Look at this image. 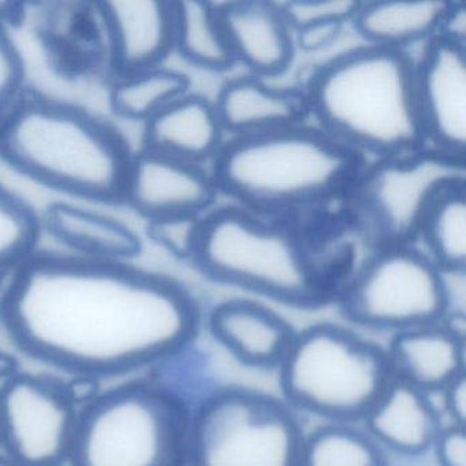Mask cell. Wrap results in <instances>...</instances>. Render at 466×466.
I'll list each match as a JSON object with an SVG mask.
<instances>
[{
	"mask_svg": "<svg viewBox=\"0 0 466 466\" xmlns=\"http://www.w3.org/2000/svg\"><path fill=\"white\" fill-rule=\"evenodd\" d=\"M2 294L4 327L21 350L96 379L177 359L195 342L203 319L181 283L78 256L35 253Z\"/></svg>",
	"mask_w": 466,
	"mask_h": 466,
	"instance_id": "6da1fadb",
	"label": "cell"
},
{
	"mask_svg": "<svg viewBox=\"0 0 466 466\" xmlns=\"http://www.w3.org/2000/svg\"><path fill=\"white\" fill-rule=\"evenodd\" d=\"M323 132L349 148L386 157L424 148L416 65L402 50L368 46L332 59L307 95Z\"/></svg>",
	"mask_w": 466,
	"mask_h": 466,
	"instance_id": "7a4b0ae2",
	"label": "cell"
},
{
	"mask_svg": "<svg viewBox=\"0 0 466 466\" xmlns=\"http://www.w3.org/2000/svg\"><path fill=\"white\" fill-rule=\"evenodd\" d=\"M133 154L107 122L76 106L25 94L0 122V157L48 187L122 200Z\"/></svg>",
	"mask_w": 466,
	"mask_h": 466,
	"instance_id": "3957f363",
	"label": "cell"
},
{
	"mask_svg": "<svg viewBox=\"0 0 466 466\" xmlns=\"http://www.w3.org/2000/svg\"><path fill=\"white\" fill-rule=\"evenodd\" d=\"M354 152L302 125L239 136L218 152L212 179L245 206L268 211L305 206L345 185L356 168Z\"/></svg>",
	"mask_w": 466,
	"mask_h": 466,
	"instance_id": "277c9868",
	"label": "cell"
},
{
	"mask_svg": "<svg viewBox=\"0 0 466 466\" xmlns=\"http://www.w3.org/2000/svg\"><path fill=\"white\" fill-rule=\"evenodd\" d=\"M193 260L215 282L297 308H319L335 291L288 230L241 208L206 215Z\"/></svg>",
	"mask_w": 466,
	"mask_h": 466,
	"instance_id": "5b68a950",
	"label": "cell"
},
{
	"mask_svg": "<svg viewBox=\"0 0 466 466\" xmlns=\"http://www.w3.org/2000/svg\"><path fill=\"white\" fill-rule=\"evenodd\" d=\"M278 372L294 410L342 424L364 421L395 379L386 348L329 321L297 331Z\"/></svg>",
	"mask_w": 466,
	"mask_h": 466,
	"instance_id": "8992f818",
	"label": "cell"
},
{
	"mask_svg": "<svg viewBox=\"0 0 466 466\" xmlns=\"http://www.w3.org/2000/svg\"><path fill=\"white\" fill-rule=\"evenodd\" d=\"M192 408L157 381L100 392L78 413L70 466H187Z\"/></svg>",
	"mask_w": 466,
	"mask_h": 466,
	"instance_id": "52a82bcc",
	"label": "cell"
},
{
	"mask_svg": "<svg viewBox=\"0 0 466 466\" xmlns=\"http://www.w3.org/2000/svg\"><path fill=\"white\" fill-rule=\"evenodd\" d=\"M304 427L283 398L223 386L192 408L187 466H299Z\"/></svg>",
	"mask_w": 466,
	"mask_h": 466,
	"instance_id": "ba28073f",
	"label": "cell"
},
{
	"mask_svg": "<svg viewBox=\"0 0 466 466\" xmlns=\"http://www.w3.org/2000/svg\"><path fill=\"white\" fill-rule=\"evenodd\" d=\"M351 323L379 331H405L441 323L449 316L444 272L411 248L387 247L338 291Z\"/></svg>",
	"mask_w": 466,
	"mask_h": 466,
	"instance_id": "9c48e42d",
	"label": "cell"
},
{
	"mask_svg": "<svg viewBox=\"0 0 466 466\" xmlns=\"http://www.w3.org/2000/svg\"><path fill=\"white\" fill-rule=\"evenodd\" d=\"M466 185L465 157L424 148L389 157L368 177V217L387 247H402L420 236L425 215L439 196Z\"/></svg>",
	"mask_w": 466,
	"mask_h": 466,
	"instance_id": "30bf717a",
	"label": "cell"
},
{
	"mask_svg": "<svg viewBox=\"0 0 466 466\" xmlns=\"http://www.w3.org/2000/svg\"><path fill=\"white\" fill-rule=\"evenodd\" d=\"M78 413L64 386L15 372L0 384V451L18 466H64Z\"/></svg>",
	"mask_w": 466,
	"mask_h": 466,
	"instance_id": "8fae6325",
	"label": "cell"
},
{
	"mask_svg": "<svg viewBox=\"0 0 466 466\" xmlns=\"http://www.w3.org/2000/svg\"><path fill=\"white\" fill-rule=\"evenodd\" d=\"M417 100L425 140L438 151L465 157V43L439 34L416 65Z\"/></svg>",
	"mask_w": 466,
	"mask_h": 466,
	"instance_id": "7c38bea8",
	"label": "cell"
},
{
	"mask_svg": "<svg viewBox=\"0 0 466 466\" xmlns=\"http://www.w3.org/2000/svg\"><path fill=\"white\" fill-rule=\"evenodd\" d=\"M215 195L214 179L203 166L143 148L130 159L121 201L149 222L203 215Z\"/></svg>",
	"mask_w": 466,
	"mask_h": 466,
	"instance_id": "4fadbf2b",
	"label": "cell"
},
{
	"mask_svg": "<svg viewBox=\"0 0 466 466\" xmlns=\"http://www.w3.org/2000/svg\"><path fill=\"white\" fill-rule=\"evenodd\" d=\"M96 9L116 78L162 66L174 50L173 2L111 0Z\"/></svg>",
	"mask_w": 466,
	"mask_h": 466,
	"instance_id": "5bb4252c",
	"label": "cell"
},
{
	"mask_svg": "<svg viewBox=\"0 0 466 466\" xmlns=\"http://www.w3.org/2000/svg\"><path fill=\"white\" fill-rule=\"evenodd\" d=\"M207 323L212 338L253 370H278L297 335L283 316L252 299L220 302L212 308Z\"/></svg>",
	"mask_w": 466,
	"mask_h": 466,
	"instance_id": "9a60e30c",
	"label": "cell"
},
{
	"mask_svg": "<svg viewBox=\"0 0 466 466\" xmlns=\"http://www.w3.org/2000/svg\"><path fill=\"white\" fill-rule=\"evenodd\" d=\"M218 6L236 62L258 77H275L290 67L296 51L294 31L280 5L231 2Z\"/></svg>",
	"mask_w": 466,
	"mask_h": 466,
	"instance_id": "2e32d148",
	"label": "cell"
},
{
	"mask_svg": "<svg viewBox=\"0 0 466 466\" xmlns=\"http://www.w3.org/2000/svg\"><path fill=\"white\" fill-rule=\"evenodd\" d=\"M465 340L443 320L395 332L386 350L395 378L431 395L465 373Z\"/></svg>",
	"mask_w": 466,
	"mask_h": 466,
	"instance_id": "e0dca14e",
	"label": "cell"
},
{
	"mask_svg": "<svg viewBox=\"0 0 466 466\" xmlns=\"http://www.w3.org/2000/svg\"><path fill=\"white\" fill-rule=\"evenodd\" d=\"M362 422L384 450L406 457L432 449L443 427L430 394L397 378Z\"/></svg>",
	"mask_w": 466,
	"mask_h": 466,
	"instance_id": "ac0fdd59",
	"label": "cell"
},
{
	"mask_svg": "<svg viewBox=\"0 0 466 466\" xmlns=\"http://www.w3.org/2000/svg\"><path fill=\"white\" fill-rule=\"evenodd\" d=\"M223 133L214 103L187 94L146 122L144 148L203 166L222 148Z\"/></svg>",
	"mask_w": 466,
	"mask_h": 466,
	"instance_id": "d6986e66",
	"label": "cell"
},
{
	"mask_svg": "<svg viewBox=\"0 0 466 466\" xmlns=\"http://www.w3.org/2000/svg\"><path fill=\"white\" fill-rule=\"evenodd\" d=\"M214 105L223 130L234 137L302 125L309 111L307 97L256 77L228 81Z\"/></svg>",
	"mask_w": 466,
	"mask_h": 466,
	"instance_id": "ffe728a7",
	"label": "cell"
},
{
	"mask_svg": "<svg viewBox=\"0 0 466 466\" xmlns=\"http://www.w3.org/2000/svg\"><path fill=\"white\" fill-rule=\"evenodd\" d=\"M40 225L78 258L129 263L141 252V239L125 223L75 204H51Z\"/></svg>",
	"mask_w": 466,
	"mask_h": 466,
	"instance_id": "44dd1931",
	"label": "cell"
},
{
	"mask_svg": "<svg viewBox=\"0 0 466 466\" xmlns=\"http://www.w3.org/2000/svg\"><path fill=\"white\" fill-rule=\"evenodd\" d=\"M454 4L449 2H370L361 4L354 26L370 46L402 50L441 34Z\"/></svg>",
	"mask_w": 466,
	"mask_h": 466,
	"instance_id": "7402d4cb",
	"label": "cell"
},
{
	"mask_svg": "<svg viewBox=\"0 0 466 466\" xmlns=\"http://www.w3.org/2000/svg\"><path fill=\"white\" fill-rule=\"evenodd\" d=\"M173 7L174 50L204 69L226 70L236 64L217 4L181 0Z\"/></svg>",
	"mask_w": 466,
	"mask_h": 466,
	"instance_id": "603a6c76",
	"label": "cell"
},
{
	"mask_svg": "<svg viewBox=\"0 0 466 466\" xmlns=\"http://www.w3.org/2000/svg\"><path fill=\"white\" fill-rule=\"evenodd\" d=\"M184 73L166 67L118 77L111 86L110 106L121 118L147 122L174 100L189 94Z\"/></svg>",
	"mask_w": 466,
	"mask_h": 466,
	"instance_id": "cb8c5ba5",
	"label": "cell"
},
{
	"mask_svg": "<svg viewBox=\"0 0 466 466\" xmlns=\"http://www.w3.org/2000/svg\"><path fill=\"white\" fill-rule=\"evenodd\" d=\"M466 185L436 198L425 215L420 236L430 258L447 274H462L466 267Z\"/></svg>",
	"mask_w": 466,
	"mask_h": 466,
	"instance_id": "d4e9b609",
	"label": "cell"
},
{
	"mask_svg": "<svg viewBox=\"0 0 466 466\" xmlns=\"http://www.w3.org/2000/svg\"><path fill=\"white\" fill-rule=\"evenodd\" d=\"M299 466H389V460L367 431L326 422L305 436Z\"/></svg>",
	"mask_w": 466,
	"mask_h": 466,
	"instance_id": "484cf974",
	"label": "cell"
},
{
	"mask_svg": "<svg viewBox=\"0 0 466 466\" xmlns=\"http://www.w3.org/2000/svg\"><path fill=\"white\" fill-rule=\"evenodd\" d=\"M42 225L34 211L0 185V278L36 253Z\"/></svg>",
	"mask_w": 466,
	"mask_h": 466,
	"instance_id": "4316f807",
	"label": "cell"
},
{
	"mask_svg": "<svg viewBox=\"0 0 466 466\" xmlns=\"http://www.w3.org/2000/svg\"><path fill=\"white\" fill-rule=\"evenodd\" d=\"M203 215L149 220L148 236L178 258H193L200 236Z\"/></svg>",
	"mask_w": 466,
	"mask_h": 466,
	"instance_id": "83f0119b",
	"label": "cell"
},
{
	"mask_svg": "<svg viewBox=\"0 0 466 466\" xmlns=\"http://www.w3.org/2000/svg\"><path fill=\"white\" fill-rule=\"evenodd\" d=\"M24 73L23 58L0 15V122L25 94Z\"/></svg>",
	"mask_w": 466,
	"mask_h": 466,
	"instance_id": "f1b7e54d",
	"label": "cell"
},
{
	"mask_svg": "<svg viewBox=\"0 0 466 466\" xmlns=\"http://www.w3.org/2000/svg\"><path fill=\"white\" fill-rule=\"evenodd\" d=\"M360 6H361L360 2H351V0H329V2L301 0V2H288L280 5V9L294 31L312 24H345V21L353 20Z\"/></svg>",
	"mask_w": 466,
	"mask_h": 466,
	"instance_id": "f546056e",
	"label": "cell"
},
{
	"mask_svg": "<svg viewBox=\"0 0 466 466\" xmlns=\"http://www.w3.org/2000/svg\"><path fill=\"white\" fill-rule=\"evenodd\" d=\"M432 449L439 466H466L465 427L454 424L441 427Z\"/></svg>",
	"mask_w": 466,
	"mask_h": 466,
	"instance_id": "4dcf8cb0",
	"label": "cell"
},
{
	"mask_svg": "<svg viewBox=\"0 0 466 466\" xmlns=\"http://www.w3.org/2000/svg\"><path fill=\"white\" fill-rule=\"evenodd\" d=\"M342 23H320L294 29V45L305 53H316L329 47L342 32Z\"/></svg>",
	"mask_w": 466,
	"mask_h": 466,
	"instance_id": "1f68e13d",
	"label": "cell"
},
{
	"mask_svg": "<svg viewBox=\"0 0 466 466\" xmlns=\"http://www.w3.org/2000/svg\"><path fill=\"white\" fill-rule=\"evenodd\" d=\"M444 406L451 424L465 427L466 421V373L455 379L443 390Z\"/></svg>",
	"mask_w": 466,
	"mask_h": 466,
	"instance_id": "d6a6232c",
	"label": "cell"
},
{
	"mask_svg": "<svg viewBox=\"0 0 466 466\" xmlns=\"http://www.w3.org/2000/svg\"><path fill=\"white\" fill-rule=\"evenodd\" d=\"M17 370V361L15 357L10 356L6 351L0 349V381L6 380L10 376L15 375Z\"/></svg>",
	"mask_w": 466,
	"mask_h": 466,
	"instance_id": "836d02e7",
	"label": "cell"
},
{
	"mask_svg": "<svg viewBox=\"0 0 466 466\" xmlns=\"http://www.w3.org/2000/svg\"><path fill=\"white\" fill-rule=\"evenodd\" d=\"M0 466H18L17 463L13 462L9 457L4 454V452L0 451Z\"/></svg>",
	"mask_w": 466,
	"mask_h": 466,
	"instance_id": "e575fe53",
	"label": "cell"
},
{
	"mask_svg": "<svg viewBox=\"0 0 466 466\" xmlns=\"http://www.w3.org/2000/svg\"><path fill=\"white\" fill-rule=\"evenodd\" d=\"M4 294H0V327H4Z\"/></svg>",
	"mask_w": 466,
	"mask_h": 466,
	"instance_id": "d590c367",
	"label": "cell"
}]
</instances>
